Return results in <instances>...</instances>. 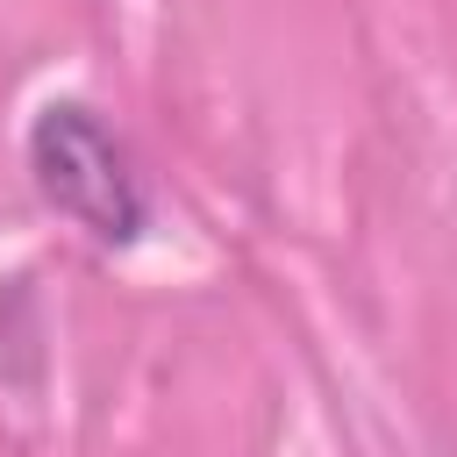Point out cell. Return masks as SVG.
Masks as SVG:
<instances>
[{"mask_svg":"<svg viewBox=\"0 0 457 457\" xmlns=\"http://www.w3.org/2000/svg\"><path fill=\"white\" fill-rule=\"evenodd\" d=\"M29 171L36 193L107 250H129L150 228V193L136 179V157L86 100H50L29 121Z\"/></svg>","mask_w":457,"mask_h":457,"instance_id":"6da1fadb","label":"cell"}]
</instances>
